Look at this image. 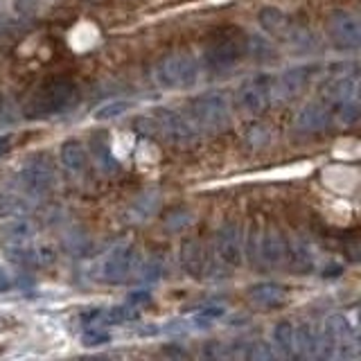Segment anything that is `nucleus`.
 <instances>
[{
  "label": "nucleus",
  "instance_id": "f257e3e1",
  "mask_svg": "<svg viewBox=\"0 0 361 361\" xmlns=\"http://www.w3.org/2000/svg\"><path fill=\"white\" fill-rule=\"evenodd\" d=\"M79 99H82V90L73 82H52L45 88H41L37 95L30 99L25 106L27 118H50V116H61V113L73 111Z\"/></svg>",
  "mask_w": 361,
  "mask_h": 361
},
{
  "label": "nucleus",
  "instance_id": "f03ea898",
  "mask_svg": "<svg viewBox=\"0 0 361 361\" xmlns=\"http://www.w3.org/2000/svg\"><path fill=\"white\" fill-rule=\"evenodd\" d=\"M190 113L197 127L206 131H221L231 122V104L224 93L210 90L190 102Z\"/></svg>",
  "mask_w": 361,
  "mask_h": 361
},
{
  "label": "nucleus",
  "instance_id": "7ed1b4c3",
  "mask_svg": "<svg viewBox=\"0 0 361 361\" xmlns=\"http://www.w3.org/2000/svg\"><path fill=\"white\" fill-rule=\"evenodd\" d=\"M154 79L158 86L167 90L192 88L199 79V66L190 54H169L158 61Z\"/></svg>",
  "mask_w": 361,
  "mask_h": 361
},
{
  "label": "nucleus",
  "instance_id": "20e7f679",
  "mask_svg": "<svg viewBox=\"0 0 361 361\" xmlns=\"http://www.w3.org/2000/svg\"><path fill=\"white\" fill-rule=\"evenodd\" d=\"M274 99V77L271 75H255L237 88V104L244 113L259 116Z\"/></svg>",
  "mask_w": 361,
  "mask_h": 361
},
{
  "label": "nucleus",
  "instance_id": "39448f33",
  "mask_svg": "<svg viewBox=\"0 0 361 361\" xmlns=\"http://www.w3.org/2000/svg\"><path fill=\"white\" fill-rule=\"evenodd\" d=\"M244 54L246 52H244L242 37H219L212 39L208 43V48L203 50V63H206L208 71L221 73L233 68L235 63H240Z\"/></svg>",
  "mask_w": 361,
  "mask_h": 361
},
{
  "label": "nucleus",
  "instance_id": "423d86ee",
  "mask_svg": "<svg viewBox=\"0 0 361 361\" xmlns=\"http://www.w3.org/2000/svg\"><path fill=\"white\" fill-rule=\"evenodd\" d=\"M327 37L334 43V48L355 52L361 45V25L359 18L350 11H334L327 20Z\"/></svg>",
  "mask_w": 361,
  "mask_h": 361
},
{
  "label": "nucleus",
  "instance_id": "0eeeda50",
  "mask_svg": "<svg viewBox=\"0 0 361 361\" xmlns=\"http://www.w3.org/2000/svg\"><path fill=\"white\" fill-rule=\"evenodd\" d=\"M156 124L165 133V138L176 147H192L199 140V131L195 129V124L180 116L178 111L161 109L156 113Z\"/></svg>",
  "mask_w": 361,
  "mask_h": 361
},
{
  "label": "nucleus",
  "instance_id": "6e6552de",
  "mask_svg": "<svg viewBox=\"0 0 361 361\" xmlns=\"http://www.w3.org/2000/svg\"><path fill=\"white\" fill-rule=\"evenodd\" d=\"M135 264H138V248L131 244L116 246L102 262V280L113 285L124 282L135 271Z\"/></svg>",
  "mask_w": 361,
  "mask_h": 361
},
{
  "label": "nucleus",
  "instance_id": "1a4fd4ad",
  "mask_svg": "<svg viewBox=\"0 0 361 361\" xmlns=\"http://www.w3.org/2000/svg\"><path fill=\"white\" fill-rule=\"evenodd\" d=\"M214 253H217L219 262L224 267H240L242 264V235L240 226L228 221L224 224L217 233V242H214Z\"/></svg>",
  "mask_w": 361,
  "mask_h": 361
},
{
  "label": "nucleus",
  "instance_id": "9d476101",
  "mask_svg": "<svg viewBox=\"0 0 361 361\" xmlns=\"http://www.w3.org/2000/svg\"><path fill=\"white\" fill-rule=\"evenodd\" d=\"M20 183L25 185L32 195H43L54 185V169L45 156L30 158L20 172Z\"/></svg>",
  "mask_w": 361,
  "mask_h": 361
},
{
  "label": "nucleus",
  "instance_id": "9b49d317",
  "mask_svg": "<svg viewBox=\"0 0 361 361\" xmlns=\"http://www.w3.org/2000/svg\"><path fill=\"white\" fill-rule=\"evenodd\" d=\"M310 68L300 66V68H291V71H285L280 77L274 79V99H291L296 97L300 90L307 86L310 82Z\"/></svg>",
  "mask_w": 361,
  "mask_h": 361
},
{
  "label": "nucleus",
  "instance_id": "f8f14e48",
  "mask_svg": "<svg viewBox=\"0 0 361 361\" xmlns=\"http://www.w3.org/2000/svg\"><path fill=\"white\" fill-rule=\"evenodd\" d=\"M34 235H37V226H34V221L27 217H14L0 226V240H3L7 246L27 244Z\"/></svg>",
  "mask_w": 361,
  "mask_h": 361
},
{
  "label": "nucleus",
  "instance_id": "ddd939ff",
  "mask_svg": "<svg viewBox=\"0 0 361 361\" xmlns=\"http://www.w3.org/2000/svg\"><path fill=\"white\" fill-rule=\"evenodd\" d=\"M296 127H298V131H305V133L325 131L330 127V111H327L323 104L302 106L296 116Z\"/></svg>",
  "mask_w": 361,
  "mask_h": 361
},
{
  "label": "nucleus",
  "instance_id": "4468645a",
  "mask_svg": "<svg viewBox=\"0 0 361 361\" xmlns=\"http://www.w3.org/2000/svg\"><path fill=\"white\" fill-rule=\"evenodd\" d=\"M248 298L259 307H278L280 302H285L287 289L278 282H257V285L248 287Z\"/></svg>",
  "mask_w": 361,
  "mask_h": 361
},
{
  "label": "nucleus",
  "instance_id": "2eb2a0df",
  "mask_svg": "<svg viewBox=\"0 0 361 361\" xmlns=\"http://www.w3.org/2000/svg\"><path fill=\"white\" fill-rule=\"evenodd\" d=\"M257 253H259V257H262L264 264L276 267L285 259V242H282V237L274 228H269V231H264L262 237H259Z\"/></svg>",
  "mask_w": 361,
  "mask_h": 361
},
{
  "label": "nucleus",
  "instance_id": "dca6fc26",
  "mask_svg": "<svg viewBox=\"0 0 361 361\" xmlns=\"http://www.w3.org/2000/svg\"><path fill=\"white\" fill-rule=\"evenodd\" d=\"M180 267H183L190 276L199 278L203 274V267H206V259H203V248L201 242L197 240H188L180 246Z\"/></svg>",
  "mask_w": 361,
  "mask_h": 361
},
{
  "label": "nucleus",
  "instance_id": "f3484780",
  "mask_svg": "<svg viewBox=\"0 0 361 361\" xmlns=\"http://www.w3.org/2000/svg\"><path fill=\"white\" fill-rule=\"evenodd\" d=\"M61 163L63 167L68 169V172H82V169L86 167L88 163V154L84 149V145L79 142V140H66L61 145Z\"/></svg>",
  "mask_w": 361,
  "mask_h": 361
},
{
  "label": "nucleus",
  "instance_id": "a211bd4d",
  "mask_svg": "<svg viewBox=\"0 0 361 361\" xmlns=\"http://www.w3.org/2000/svg\"><path fill=\"white\" fill-rule=\"evenodd\" d=\"M357 90H359V79L357 73L341 75L336 77L334 82L327 86V97L334 102H348V99H357Z\"/></svg>",
  "mask_w": 361,
  "mask_h": 361
},
{
  "label": "nucleus",
  "instance_id": "6ab92c4d",
  "mask_svg": "<svg viewBox=\"0 0 361 361\" xmlns=\"http://www.w3.org/2000/svg\"><path fill=\"white\" fill-rule=\"evenodd\" d=\"M244 52L248 56H253L255 61H274L278 56L271 41L264 37H257V34H253V37H244Z\"/></svg>",
  "mask_w": 361,
  "mask_h": 361
},
{
  "label": "nucleus",
  "instance_id": "aec40b11",
  "mask_svg": "<svg viewBox=\"0 0 361 361\" xmlns=\"http://www.w3.org/2000/svg\"><path fill=\"white\" fill-rule=\"evenodd\" d=\"M319 350V334L314 332L312 325L296 327V345H293V355L300 357H314Z\"/></svg>",
  "mask_w": 361,
  "mask_h": 361
},
{
  "label": "nucleus",
  "instance_id": "412c9836",
  "mask_svg": "<svg viewBox=\"0 0 361 361\" xmlns=\"http://www.w3.org/2000/svg\"><path fill=\"white\" fill-rule=\"evenodd\" d=\"M257 20H259V25L264 27V32L269 34H280V32H285L287 30V16H285V11H280L278 7H262L259 9V14H257Z\"/></svg>",
  "mask_w": 361,
  "mask_h": 361
},
{
  "label": "nucleus",
  "instance_id": "4be33fe9",
  "mask_svg": "<svg viewBox=\"0 0 361 361\" xmlns=\"http://www.w3.org/2000/svg\"><path fill=\"white\" fill-rule=\"evenodd\" d=\"M274 343L280 348V353L293 355V345H296V325L289 321H280L274 327Z\"/></svg>",
  "mask_w": 361,
  "mask_h": 361
},
{
  "label": "nucleus",
  "instance_id": "5701e85b",
  "mask_svg": "<svg viewBox=\"0 0 361 361\" xmlns=\"http://www.w3.org/2000/svg\"><path fill=\"white\" fill-rule=\"evenodd\" d=\"M131 109V102L127 99H113V102H106V104H102L95 113L93 118L99 120V122H109V120H116L120 116H124Z\"/></svg>",
  "mask_w": 361,
  "mask_h": 361
},
{
  "label": "nucleus",
  "instance_id": "b1692460",
  "mask_svg": "<svg viewBox=\"0 0 361 361\" xmlns=\"http://www.w3.org/2000/svg\"><path fill=\"white\" fill-rule=\"evenodd\" d=\"M231 355L244 357V359H274V350L262 341H255V343H242L240 350L233 348Z\"/></svg>",
  "mask_w": 361,
  "mask_h": 361
},
{
  "label": "nucleus",
  "instance_id": "393cba45",
  "mask_svg": "<svg viewBox=\"0 0 361 361\" xmlns=\"http://www.w3.org/2000/svg\"><path fill=\"white\" fill-rule=\"evenodd\" d=\"M226 310L219 307V305H210V307H203L195 314V319H192V323H195V327H201V330H206V327L214 325L219 319H224Z\"/></svg>",
  "mask_w": 361,
  "mask_h": 361
},
{
  "label": "nucleus",
  "instance_id": "a878e982",
  "mask_svg": "<svg viewBox=\"0 0 361 361\" xmlns=\"http://www.w3.org/2000/svg\"><path fill=\"white\" fill-rule=\"evenodd\" d=\"M291 262L298 271L302 274H307V269L314 267V255H312V248L305 244V242H298L296 246L291 248Z\"/></svg>",
  "mask_w": 361,
  "mask_h": 361
},
{
  "label": "nucleus",
  "instance_id": "bb28decb",
  "mask_svg": "<svg viewBox=\"0 0 361 361\" xmlns=\"http://www.w3.org/2000/svg\"><path fill=\"white\" fill-rule=\"evenodd\" d=\"M289 39H291L293 45H298L300 50H312V48H316V45H319V39H316L310 30H302V27L293 30Z\"/></svg>",
  "mask_w": 361,
  "mask_h": 361
},
{
  "label": "nucleus",
  "instance_id": "cd10ccee",
  "mask_svg": "<svg viewBox=\"0 0 361 361\" xmlns=\"http://www.w3.org/2000/svg\"><path fill=\"white\" fill-rule=\"evenodd\" d=\"M338 120L343 124H353L359 120V104L357 99H348V102H338Z\"/></svg>",
  "mask_w": 361,
  "mask_h": 361
},
{
  "label": "nucleus",
  "instance_id": "c85d7f7f",
  "mask_svg": "<svg viewBox=\"0 0 361 361\" xmlns=\"http://www.w3.org/2000/svg\"><path fill=\"white\" fill-rule=\"evenodd\" d=\"M20 208H25L20 199L11 197V195H3V192H0V217H9V214L18 212Z\"/></svg>",
  "mask_w": 361,
  "mask_h": 361
},
{
  "label": "nucleus",
  "instance_id": "c756f323",
  "mask_svg": "<svg viewBox=\"0 0 361 361\" xmlns=\"http://www.w3.org/2000/svg\"><path fill=\"white\" fill-rule=\"evenodd\" d=\"M109 341H111V336L104 330H95V327H93V330H86L84 336H82V343L86 348H97V345H104Z\"/></svg>",
  "mask_w": 361,
  "mask_h": 361
},
{
  "label": "nucleus",
  "instance_id": "7c9ffc66",
  "mask_svg": "<svg viewBox=\"0 0 361 361\" xmlns=\"http://www.w3.org/2000/svg\"><path fill=\"white\" fill-rule=\"evenodd\" d=\"M163 271H165V264L158 257L147 259L142 264V280H158L163 276Z\"/></svg>",
  "mask_w": 361,
  "mask_h": 361
},
{
  "label": "nucleus",
  "instance_id": "2f4dec72",
  "mask_svg": "<svg viewBox=\"0 0 361 361\" xmlns=\"http://www.w3.org/2000/svg\"><path fill=\"white\" fill-rule=\"evenodd\" d=\"M156 203H158L156 195H145V197H140L138 201H135L133 210H140L138 212V219H147V217H149V214L154 212V208H156Z\"/></svg>",
  "mask_w": 361,
  "mask_h": 361
},
{
  "label": "nucleus",
  "instance_id": "473e14b6",
  "mask_svg": "<svg viewBox=\"0 0 361 361\" xmlns=\"http://www.w3.org/2000/svg\"><path fill=\"white\" fill-rule=\"evenodd\" d=\"M11 289V276L7 274L5 269H0V293Z\"/></svg>",
  "mask_w": 361,
  "mask_h": 361
},
{
  "label": "nucleus",
  "instance_id": "72a5a7b5",
  "mask_svg": "<svg viewBox=\"0 0 361 361\" xmlns=\"http://www.w3.org/2000/svg\"><path fill=\"white\" fill-rule=\"evenodd\" d=\"M147 300H149V293H147V291H133L131 296H129V302L131 305H135V302H147Z\"/></svg>",
  "mask_w": 361,
  "mask_h": 361
},
{
  "label": "nucleus",
  "instance_id": "f704fd0d",
  "mask_svg": "<svg viewBox=\"0 0 361 361\" xmlns=\"http://www.w3.org/2000/svg\"><path fill=\"white\" fill-rule=\"evenodd\" d=\"M11 147V135H0V156H5Z\"/></svg>",
  "mask_w": 361,
  "mask_h": 361
},
{
  "label": "nucleus",
  "instance_id": "c9c22d12",
  "mask_svg": "<svg viewBox=\"0 0 361 361\" xmlns=\"http://www.w3.org/2000/svg\"><path fill=\"white\" fill-rule=\"evenodd\" d=\"M7 327H11V321H9V319H5V316H0V332L7 330Z\"/></svg>",
  "mask_w": 361,
  "mask_h": 361
}]
</instances>
